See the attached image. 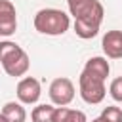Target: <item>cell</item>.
<instances>
[{
    "mask_svg": "<svg viewBox=\"0 0 122 122\" xmlns=\"http://www.w3.org/2000/svg\"><path fill=\"white\" fill-rule=\"evenodd\" d=\"M71 15H74V32L80 38H93L99 32L105 10L99 0H84L78 6L71 8Z\"/></svg>",
    "mask_w": 122,
    "mask_h": 122,
    "instance_id": "cell-1",
    "label": "cell"
},
{
    "mask_svg": "<svg viewBox=\"0 0 122 122\" xmlns=\"http://www.w3.org/2000/svg\"><path fill=\"white\" fill-rule=\"evenodd\" d=\"M0 63L10 76H23L29 71V55L15 42H0Z\"/></svg>",
    "mask_w": 122,
    "mask_h": 122,
    "instance_id": "cell-2",
    "label": "cell"
},
{
    "mask_svg": "<svg viewBox=\"0 0 122 122\" xmlns=\"http://www.w3.org/2000/svg\"><path fill=\"white\" fill-rule=\"evenodd\" d=\"M71 25V19L65 11L55 10V8H46L40 10L34 15V29L42 34H50V36H59L63 34Z\"/></svg>",
    "mask_w": 122,
    "mask_h": 122,
    "instance_id": "cell-3",
    "label": "cell"
},
{
    "mask_svg": "<svg viewBox=\"0 0 122 122\" xmlns=\"http://www.w3.org/2000/svg\"><path fill=\"white\" fill-rule=\"evenodd\" d=\"M78 84H80V95H82V99H84L86 103L97 105V103L103 101V97H105V93H107V90H105V80H101V78H97V76L88 74L86 71H82Z\"/></svg>",
    "mask_w": 122,
    "mask_h": 122,
    "instance_id": "cell-4",
    "label": "cell"
},
{
    "mask_svg": "<svg viewBox=\"0 0 122 122\" xmlns=\"http://www.w3.org/2000/svg\"><path fill=\"white\" fill-rule=\"evenodd\" d=\"M50 97L55 105L59 107H65L69 105L72 99H74V84L69 80V78H55L51 84H50Z\"/></svg>",
    "mask_w": 122,
    "mask_h": 122,
    "instance_id": "cell-5",
    "label": "cell"
},
{
    "mask_svg": "<svg viewBox=\"0 0 122 122\" xmlns=\"http://www.w3.org/2000/svg\"><path fill=\"white\" fill-rule=\"evenodd\" d=\"M17 29V11L10 0H0V36H11Z\"/></svg>",
    "mask_w": 122,
    "mask_h": 122,
    "instance_id": "cell-6",
    "label": "cell"
},
{
    "mask_svg": "<svg viewBox=\"0 0 122 122\" xmlns=\"http://www.w3.org/2000/svg\"><path fill=\"white\" fill-rule=\"evenodd\" d=\"M17 97L21 103L25 105H32L40 99V82L32 76H27L23 78L19 84H17Z\"/></svg>",
    "mask_w": 122,
    "mask_h": 122,
    "instance_id": "cell-7",
    "label": "cell"
},
{
    "mask_svg": "<svg viewBox=\"0 0 122 122\" xmlns=\"http://www.w3.org/2000/svg\"><path fill=\"white\" fill-rule=\"evenodd\" d=\"M103 51L111 59L122 57V30H109L103 36Z\"/></svg>",
    "mask_w": 122,
    "mask_h": 122,
    "instance_id": "cell-8",
    "label": "cell"
},
{
    "mask_svg": "<svg viewBox=\"0 0 122 122\" xmlns=\"http://www.w3.org/2000/svg\"><path fill=\"white\" fill-rule=\"evenodd\" d=\"M84 71H86L88 74H93V76H97V78L105 80V78L109 76L111 67H109V61H107L105 57H92V59H88V61H86Z\"/></svg>",
    "mask_w": 122,
    "mask_h": 122,
    "instance_id": "cell-9",
    "label": "cell"
},
{
    "mask_svg": "<svg viewBox=\"0 0 122 122\" xmlns=\"http://www.w3.org/2000/svg\"><path fill=\"white\" fill-rule=\"evenodd\" d=\"M51 122H86V114H84L82 111L57 107V109H55V112H53Z\"/></svg>",
    "mask_w": 122,
    "mask_h": 122,
    "instance_id": "cell-10",
    "label": "cell"
},
{
    "mask_svg": "<svg viewBox=\"0 0 122 122\" xmlns=\"http://www.w3.org/2000/svg\"><path fill=\"white\" fill-rule=\"evenodd\" d=\"M2 114L6 116L8 122H25V118H27V112H25L23 105L21 103H15V101L6 103L4 109H2Z\"/></svg>",
    "mask_w": 122,
    "mask_h": 122,
    "instance_id": "cell-11",
    "label": "cell"
},
{
    "mask_svg": "<svg viewBox=\"0 0 122 122\" xmlns=\"http://www.w3.org/2000/svg\"><path fill=\"white\" fill-rule=\"evenodd\" d=\"M53 112H55V107H51V105H38V107H34L30 116H32V122H51Z\"/></svg>",
    "mask_w": 122,
    "mask_h": 122,
    "instance_id": "cell-12",
    "label": "cell"
},
{
    "mask_svg": "<svg viewBox=\"0 0 122 122\" xmlns=\"http://www.w3.org/2000/svg\"><path fill=\"white\" fill-rule=\"evenodd\" d=\"M99 118L103 122H122V111L118 107H105Z\"/></svg>",
    "mask_w": 122,
    "mask_h": 122,
    "instance_id": "cell-13",
    "label": "cell"
},
{
    "mask_svg": "<svg viewBox=\"0 0 122 122\" xmlns=\"http://www.w3.org/2000/svg\"><path fill=\"white\" fill-rule=\"evenodd\" d=\"M109 92H111V97H112L114 101H120V103H122V76H118V78H114V80L111 82Z\"/></svg>",
    "mask_w": 122,
    "mask_h": 122,
    "instance_id": "cell-14",
    "label": "cell"
},
{
    "mask_svg": "<svg viewBox=\"0 0 122 122\" xmlns=\"http://www.w3.org/2000/svg\"><path fill=\"white\" fill-rule=\"evenodd\" d=\"M80 2H84V0H67V4H69V10H71V8H74V6H78Z\"/></svg>",
    "mask_w": 122,
    "mask_h": 122,
    "instance_id": "cell-15",
    "label": "cell"
},
{
    "mask_svg": "<svg viewBox=\"0 0 122 122\" xmlns=\"http://www.w3.org/2000/svg\"><path fill=\"white\" fill-rule=\"evenodd\" d=\"M0 122H8V120H6V116H4L2 112H0Z\"/></svg>",
    "mask_w": 122,
    "mask_h": 122,
    "instance_id": "cell-16",
    "label": "cell"
},
{
    "mask_svg": "<svg viewBox=\"0 0 122 122\" xmlns=\"http://www.w3.org/2000/svg\"><path fill=\"white\" fill-rule=\"evenodd\" d=\"M92 122H103V120H101V118H95V120H92Z\"/></svg>",
    "mask_w": 122,
    "mask_h": 122,
    "instance_id": "cell-17",
    "label": "cell"
}]
</instances>
